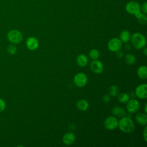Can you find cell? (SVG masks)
I'll return each instance as SVG.
<instances>
[{"label": "cell", "mask_w": 147, "mask_h": 147, "mask_svg": "<svg viewBox=\"0 0 147 147\" xmlns=\"http://www.w3.org/2000/svg\"><path fill=\"white\" fill-rule=\"evenodd\" d=\"M112 113L114 116L122 118L126 115V111L125 110L121 107L115 106L112 109Z\"/></svg>", "instance_id": "9a60e30c"}, {"label": "cell", "mask_w": 147, "mask_h": 147, "mask_svg": "<svg viewBox=\"0 0 147 147\" xmlns=\"http://www.w3.org/2000/svg\"><path fill=\"white\" fill-rule=\"evenodd\" d=\"M110 100V95H105L103 96V101L104 102L108 103V102H109Z\"/></svg>", "instance_id": "4316f807"}, {"label": "cell", "mask_w": 147, "mask_h": 147, "mask_svg": "<svg viewBox=\"0 0 147 147\" xmlns=\"http://www.w3.org/2000/svg\"><path fill=\"white\" fill-rule=\"evenodd\" d=\"M88 102L86 99H80L76 103L77 108L81 111H84L88 108Z\"/></svg>", "instance_id": "ac0fdd59"}, {"label": "cell", "mask_w": 147, "mask_h": 147, "mask_svg": "<svg viewBox=\"0 0 147 147\" xmlns=\"http://www.w3.org/2000/svg\"><path fill=\"white\" fill-rule=\"evenodd\" d=\"M118 126L122 131L126 133H131L135 129V125L132 119L126 116L122 117L118 121Z\"/></svg>", "instance_id": "6da1fadb"}, {"label": "cell", "mask_w": 147, "mask_h": 147, "mask_svg": "<svg viewBox=\"0 0 147 147\" xmlns=\"http://www.w3.org/2000/svg\"><path fill=\"white\" fill-rule=\"evenodd\" d=\"M73 80L76 86L78 87H83L87 84L88 78L84 73L79 72L75 75Z\"/></svg>", "instance_id": "277c9868"}, {"label": "cell", "mask_w": 147, "mask_h": 147, "mask_svg": "<svg viewBox=\"0 0 147 147\" xmlns=\"http://www.w3.org/2000/svg\"><path fill=\"white\" fill-rule=\"evenodd\" d=\"M130 33L127 30H123L119 34V40L122 42L127 43L130 40Z\"/></svg>", "instance_id": "5bb4252c"}, {"label": "cell", "mask_w": 147, "mask_h": 147, "mask_svg": "<svg viewBox=\"0 0 147 147\" xmlns=\"http://www.w3.org/2000/svg\"><path fill=\"white\" fill-rule=\"evenodd\" d=\"M109 94L112 96H116L119 94V88L117 85H112L109 88Z\"/></svg>", "instance_id": "7402d4cb"}, {"label": "cell", "mask_w": 147, "mask_h": 147, "mask_svg": "<svg viewBox=\"0 0 147 147\" xmlns=\"http://www.w3.org/2000/svg\"><path fill=\"white\" fill-rule=\"evenodd\" d=\"M88 55L91 59L96 60L99 57V52L96 49H92L89 52Z\"/></svg>", "instance_id": "603a6c76"}, {"label": "cell", "mask_w": 147, "mask_h": 147, "mask_svg": "<svg viewBox=\"0 0 147 147\" xmlns=\"http://www.w3.org/2000/svg\"><path fill=\"white\" fill-rule=\"evenodd\" d=\"M126 103V109L130 113H134L140 109V102L136 99H129Z\"/></svg>", "instance_id": "ba28073f"}, {"label": "cell", "mask_w": 147, "mask_h": 147, "mask_svg": "<svg viewBox=\"0 0 147 147\" xmlns=\"http://www.w3.org/2000/svg\"><path fill=\"white\" fill-rule=\"evenodd\" d=\"M132 45L137 49H141L144 48L146 44V38L140 33H135L130 37Z\"/></svg>", "instance_id": "7a4b0ae2"}, {"label": "cell", "mask_w": 147, "mask_h": 147, "mask_svg": "<svg viewBox=\"0 0 147 147\" xmlns=\"http://www.w3.org/2000/svg\"><path fill=\"white\" fill-rule=\"evenodd\" d=\"M7 51L10 55H14L17 52V47L14 44H10L7 48Z\"/></svg>", "instance_id": "cb8c5ba5"}, {"label": "cell", "mask_w": 147, "mask_h": 147, "mask_svg": "<svg viewBox=\"0 0 147 147\" xmlns=\"http://www.w3.org/2000/svg\"><path fill=\"white\" fill-rule=\"evenodd\" d=\"M135 95L140 99H146L147 98V85L141 84L138 85L135 90Z\"/></svg>", "instance_id": "9c48e42d"}, {"label": "cell", "mask_w": 147, "mask_h": 147, "mask_svg": "<svg viewBox=\"0 0 147 147\" xmlns=\"http://www.w3.org/2000/svg\"><path fill=\"white\" fill-rule=\"evenodd\" d=\"M125 60L127 64L133 65L136 61V59L134 55L131 53H127L125 57Z\"/></svg>", "instance_id": "ffe728a7"}, {"label": "cell", "mask_w": 147, "mask_h": 147, "mask_svg": "<svg viewBox=\"0 0 147 147\" xmlns=\"http://www.w3.org/2000/svg\"><path fill=\"white\" fill-rule=\"evenodd\" d=\"M134 16L137 18V21L141 24H145L146 23V22H147V17L146 16V14H144L142 11H140L138 13H136L134 14Z\"/></svg>", "instance_id": "d6986e66"}, {"label": "cell", "mask_w": 147, "mask_h": 147, "mask_svg": "<svg viewBox=\"0 0 147 147\" xmlns=\"http://www.w3.org/2000/svg\"><path fill=\"white\" fill-rule=\"evenodd\" d=\"M26 46L30 51L36 50L39 46L38 40L34 37H29L26 41Z\"/></svg>", "instance_id": "8fae6325"}, {"label": "cell", "mask_w": 147, "mask_h": 147, "mask_svg": "<svg viewBox=\"0 0 147 147\" xmlns=\"http://www.w3.org/2000/svg\"><path fill=\"white\" fill-rule=\"evenodd\" d=\"M126 10L130 14L134 15L136 13L141 11L140 5L136 1H130L126 5Z\"/></svg>", "instance_id": "52a82bcc"}, {"label": "cell", "mask_w": 147, "mask_h": 147, "mask_svg": "<svg viewBox=\"0 0 147 147\" xmlns=\"http://www.w3.org/2000/svg\"><path fill=\"white\" fill-rule=\"evenodd\" d=\"M143 53L144 54V55L146 56L147 55V48L145 47L144 49H143Z\"/></svg>", "instance_id": "f546056e"}, {"label": "cell", "mask_w": 147, "mask_h": 147, "mask_svg": "<svg viewBox=\"0 0 147 147\" xmlns=\"http://www.w3.org/2000/svg\"><path fill=\"white\" fill-rule=\"evenodd\" d=\"M7 38L12 44H19L23 39V35L20 30L17 29H11L8 32Z\"/></svg>", "instance_id": "3957f363"}, {"label": "cell", "mask_w": 147, "mask_h": 147, "mask_svg": "<svg viewBox=\"0 0 147 147\" xmlns=\"http://www.w3.org/2000/svg\"><path fill=\"white\" fill-rule=\"evenodd\" d=\"M141 10L144 14L147 13V2H145L141 7Z\"/></svg>", "instance_id": "484cf974"}, {"label": "cell", "mask_w": 147, "mask_h": 147, "mask_svg": "<svg viewBox=\"0 0 147 147\" xmlns=\"http://www.w3.org/2000/svg\"><path fill=\"white\" fill-rule=\"evenodd\" d=\"M116 56L119 58V59H121L123 56V52L122 51H121L120 50L116 52Z\"/></svg>", "instance_id": "f1b7e54d"}, {"label": "cell", "mask_w": 147, "mask_h": 147, "mask_svg": "<svg viewBox=\"0 0 147 147\" xmlns=\"http://www.w3.org/2000/svg\"><path fill=\"white\" fill-rule=\"evenodd\" d=\"M138 76L141 79H146L147 78V68L145 65L140 66L137 71Z\"/></svg>", "instance_id": "e0dca14e"}, {"label": "cell", "mask_w": 147, "mask_h": 147, "mask_svg": "<svg viewBox=\"0 0 147 147\" xmlns=\"http://www.w3.org/2000/svg\"><path fill=\"white\" fill-rule=\"evenodd\" d=\"M135 119L138 123L142 126H146L147 123V116L146 113H139L136 115Z\"/></svg>", "instance_id": "4fadbf2b"}, {"label": "cell", "mask_w": 147, "mask_h": 147, "mask_svg": "<svg viewBox=\"0 0 147 147\" xmlns=\"http://www.w3.org/2000/svg\"><path fill=\"white\" fill-rule=\"evenodd\" d=\"M76 63L80 67H85L88 63L87 56L84 54L79 55L76 58Z\"/></svg>", "instance_id": "2e32d148"}, {"label": "cell", "mask_w": 147, "mask_h": 147, "mask_svg": "<svg viewBox=\"0 0 147 147\" xmlns=\"http://www.w3.org/2000/svg\"><path fill=\"white\" fill-rule=\"evenodd\" d=\"M6 107V104L5 101L2 99L0 98V112L3 111Z\"/></svg>", "instance_id": "d4e9b609"}, {"label": "cell", "mask_w": 147, "mask_h": 147, "mask_svg": "<svg viewBox=\"0 0 147 147\" xmlns=\"http://www.w3.org/2000/svg\"><path fill=\"white\" fill-rule=\"evenodd\" d=\"M118 99L120 103H126L130 98L129 95L126 92H121L118 94Z\"/></svg>", "instance_id": "44dd1931"}, {"label": "cell", "mask_w": 147, "mask_h": 147, "mask_svg": "<svg viewBox=\"0 0 147 147\" xmlns=\"http://www.w3.org/2000/svg\"><path fill=\"white\" fill-rule=\"evenodd\" d=\"M146 134H147V127L145 126V127L144 128V130H143V133H142L143 137H144V138L145 141H147Z\"/></svg>", "instance_id": "83f0119b"}, {"label": "cell", "mask_w": 147, "mask_h": 147, "mask_svg": "<svg viewBox=\"0 0 147 147\" xmlns=\"http://www.w3.org/2000/svg\"><path fill=\"white\" fill-rule=\"evenodd\" d=\"M130 48H131V47H130V44H126V45H125V49H126L127 51H129V49H130Z\"/></svg>", "instance_id": "4dcf8cb0"}, {"label": "cell", "mask_w": 147, "mask_h": 147, "mask_svg": "<svg viewBox=\"0 0 147 147\" xmlns=\"http://www.w3.org/2000/svg\"><path fill=\"white\" fill-rule=\"evenodd\" d=\"M76 139L75 136L73 133L68 132L65 133L63 137V142L64 144L70 145L74 144Z\"/></svg>", "instance_id": "7c38bea8"}, {"label": "cell", "mask_w": 147, "mask_h": 147, "mask_svg": "<svg viewBox=\"0 0 147 147\" xmlns=\"http://www.w3.org/2000/svg\"><path fill=\"white\" fill-rule=\"evenodd\" d=\"M90 67L91 70L93 72L98 74L102 73L104 68L103 63L98 59L93 60L90 63Z\"/></svg>", "instance_id": "30bf717a"}, {"label": "cell", "mask_w": 147, "mask_h": 147, "mask_svg": "<svg viewBox=\"0 0 147 147\" xmlns=\"http://www.w3.org/2000/svg\"><path fill=\"white\" fill-rule=\"evenodd\" d=\"M146 106H147V103H145V105H144V111H145V113H147Z\"/></svg>", "instance_id": "1f68e13d"}, {"label": "cell", "mask_w": 147, "mask_h": 147, "mask_svg": "<svg viewBox=\"0 0 147 147\" xmlns=\"http://www.w3.org/2000/svg\"><path fill=\"white\" fill-rule=\"evenodd\" d=\"M122 42L118 38H113L110 40L107 44L109 49L113 52H116L121 50Z\"/></svg>", "instance_id": "8992f818"}, {"label": "cell", "mask_w": 147, "mask_h": 147, "mask_svg": "<svg viewBox=\"0 0 147 147\" xmlns=\"http://www.w3.org/2000/svg\"><path fill=\"white\" fill-rule=\"evenodd\" d=\"M103 125L106 129L113 130L118 127V121L115 116H109L106 118Z\"/></svg>", "instance_id": "5b68a950"}]
</instances>
